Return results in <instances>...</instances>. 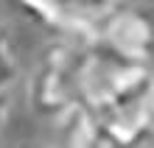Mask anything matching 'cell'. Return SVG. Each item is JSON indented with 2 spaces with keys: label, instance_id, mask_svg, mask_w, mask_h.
I'll return each mask as SVG.
<instances>
[{
  "label": "cell",
  "instance_id": "6da1fadb",
  "mask_svg": "<svg viewBox=\"0 0 154 148\" xmlns=\"http://www.w3.org/2000/svg\"><path fill=\"white\" fill-rule=\"evenodd\" d=\"M151 89H154V73L149 70V64L109 56L87 39L79 70V106L90 109V112H106V109L134 101Z\"/></svg>",
  "mask_w": 154,
  "mask_h": 148
},
{
  "label": "cell",
  "instance_id": "7a4b0ae2",
  "mask_svg": "<svg viewBox=\"0 0 154 148\" xmlns=\"http://www.w3.org/2000/svg\"><path fill=\"white\" fill-rule=\"evenodd\" d=\"M84 48L87 36H62L45 48L28 87V101L37 115L56 120L79 106V70Z\"/></svg>",
  "mask_w": 154,
  "mask_h": 148
},
{
  "label": "cell",
  "instance_id": "3957f363",
  "mask_svg": "<svg viewBox=\"0 0 154 148\" xmlns=\"http://www.w3.org/2000/svg\"><path fill=\"white\" fill-rule=\"evenodd\" d=\"M87 39L109 56L149 64L154 56V20L146 11L121 6L106 14Z\"/></svg>",
  "mask_w": 154,
  "mask_h": 148
},
{
  "label": "cell",
  "instance_id": "277c9868",
  "mask_svg": "<svg viewBox=\"0 0 154 148\" xmlns=\"http://www.w3.org/2000/svg\"><path fill=\"white\" fill-rule=\"evenodd\" d=\"M17 6L59 36H90L106 14L115 11L112 0H17Z\"/></svg>",
  "mask_w": 154,
  "mask_h": 148
},
{
  "label": "cell",
  "instance_id": "5b68a950",
  "mask_svg": "<svg viewBox=\"0 0 154 148\" xmlns=\"http://www.w3.org/2000/svg\"><path fill=\"white\" fill-rule=\"evenodd\" d=\"M93 115L106 148H137L149 137H154V89L121 106Z\"/></svg>",
  "mask_w": 154,
  "mask_h": 148
},
{
  "label": "cell",
  "instance_id": "8992f818",
  "mask_svg": "<svg viewBox=\"0 0 154 148\" xmlns=\"http://www.w3.org/2000/svg\"><path fill=\"white\" fill-rule=\"evenodd\" d=\"M14 76H17V59H14V50L8 45L3 28H0V92L14 81Z\"/></svg>",
  "mask_w": 154,
  "mask_h": 148
},
{
  "label": "cell",
  "instance_id": "52a82bcc",
  "mask_svg": "<svg viewBox=\"0 0 154 148\" xmlns=\"http://www.w3.org/2000/svg\"><path fill=\"white\" fill-rule=\"evenodd\" d=\"M3 120H6V101L0 95V126H3Z\"/></svg>",
  "mask_w": 154,
  "mask_h": 148
},
{
  "label": "cell",
  "instance_id": "ba28073f",
  "mask_svg": "<svg viewBox=\"0 0 154 148\" xmlns=\"http://www.w3.org/2000/svg\"><path fill=\"white\" fill-rule=\"evenodd\" d=\"M129 3H132V0H112V6H115V8H121V6H129Z\"/></svg>",
  "mask_w": 154,
  "mask_h": 148
}]
</instances>
